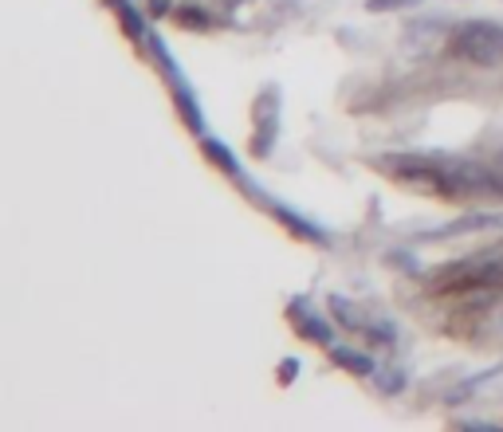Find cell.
Listing matches in <instances>:
<instances>
[{"mask_svg":"<svg viewBox=\"0 0 503 432\" xmlns=\"http://www.w3.org/2000/svg\"><path fill=\"white\" fill-rule=\"evenodd\" d=\"M444 51L472 67H496L503 63V24L496 20H468L448 35Z\"/></svg>","mask_w":503,"mask_h":432,"instance_id":"1","label":"cell"},{"mask_svg":"<svg viewBox=\"0 0 503 432\" xmlns=\"http://www.w3.org/2000/svg\"><path fill=\"white\" fill-rule=\"evenodd\" d=\"M291 323H295V330H299V334L307 338V342H318V346H334V330L326 326V323H323V318H318V315H307V310L299 307V302H295V307H291Z\"/></svg>","mask_w":503,"mask_h":432,"instance_id":"2","label":"cell"},{"mask_svg":"<svg viewBox=\"0 0 503 432\" xmlns=\"http://www.w3.org/2000/svg\"><path fill=\"white\" fill-rule=\"evenodd\" d=\"M483 228H503V216L468 213V216L452 220V224H444V228H433V232H425V236H460V232H483Z\"/></svg>","mask_w":503,"mask_h":432,"instance_id":"3","label":"cell"},{"mask_svg":"<svg viewBox=\"0 0 503 432\" xmlns=\"http://www.w3.org/2000/svg\"><path fill=\"white\" fill-rule=\"evenodd\" d=\"M331 357H334V365H346L350 373H373V370H378V365H373L365 354L346 350V346H331Z\"/></svg>","mask_w":503,"mask_h":432,"instance_id":"4","label":"cell"},{"mask_svg":"<svg viewBox=\"0 0 503 432\" xmlns=\"http://www.w3.org/2000/svg\"><path fill=\"white\" fill-rule=\"evenodd\" d=\"M205 153H208V158H213L216 165H224V169L232 173V177H240V165H236V158L228 153V145H224V142H216V137H205Z\"/></svg>","mask_w":503,"mask_h":432,"instance_id":"5","label":"cell"},{"mask_svg":"<svg viewBox=\"0 0 503 432\" xmlns=\"http://www.w3.org/2000/svg\"><path fill=\"white\" fill-rule=\"evenodd\" d=\"M373 385H378L381 393H401V385H405V373L389 365V370H378V373H373Z\"/></svg>","mask_w":503,"mask_h":432,"instance_id":"6","label":"cell"},{"mask_svg":"<svg viewBox=\"0 0 503 432\" xmlns=\"http://www.w3.org/2000/svg\"><path fill=\"white\" fill-rule=\"evenodd\" d=\"M409 4H420V0H365L370 12H393V8H409Z\"/></svg>","mask_w":503,"mask_h":432,"instance_id":"7","label":"cell"},{"mask_svg":"<svg viewBox=\"0 0 503 432\" xmlns=\"http://www.w3.org/2000/svg\"><path fill=\"white\" fill-rule=\"evenodd\" d=\"M181 20H185V24L193 20V27H205V24H208V16L200 12V8H181Z\"/></svg>","mask_w":503,"mask_h":432,"instance_id":"8","label":"cell"},{"mask_svg":"<svg viewBox=\"0 0 503 432\" xmlns=\"http://www.w3.org/2000/svg\"><path fill=\"white\" fill-rule=\"evenodd\" d=\"M295 370H299V362H295V357H287V362L279 365V381H291V378H295Z\"/></svg>","mask_w":503,"mask_h":432,"instance_id":"9","label":"cell"},{"mask_svg":"<svg viewBox=\"0 0 503 432\" xmlns=\"http://www.w3.org/2000/svg\"><path fill=\"white\" fill-rule=\"evenodd\" d=\"M393 263H401V268H417V260H413V255H393Z\"/></svg>","mask_w":503,"mask_h":432,"instance_id":"10","label":"cell"},{"mask_svg":"<svg viewBox=\"0 0 503 432\" xmlns=\"http://www.w3.org/2000/svg\"><path fill=\"white\" fill-rule=\"evenodd\" d=\"M496 169H499V173H496V181H503V153H499V165H496Z\"/></svg>","mask_w":503,"mask_h":432,"instance_id":"11","label":"cell"}]
</instances>
